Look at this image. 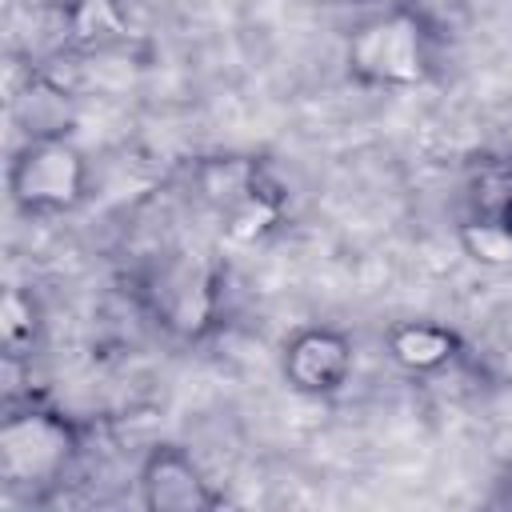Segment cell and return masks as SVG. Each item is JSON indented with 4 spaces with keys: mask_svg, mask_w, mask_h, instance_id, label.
<instances>
[{
    "mask_svg": "<svg viewBox=\"0 0 512 512\" xmlns=\"http://www.w3.org/2000/svg\"><path fill=\"white\" fill-rule=\"evenodd\" d=\"M72 456V432L48 412H24L0 428V472L12 484H48Z\"/></svg>",
    "mask_w": 512,
    "mask_h": 512,
    "instance_id": "cell-1",
    "label": "cell"
},
{
    "mask_svg": "<svg viewBox=\"0 0 512 512\" xmlns=\"http://www.w3.org/2000/svg\"><path fill=\"white\" fill-rule=\"evenodd\" d=\"M80 188H84L80 152L60 136L32 140L12 168V192L24 208H68L80 200Z\"/></svg>",
    "mask_w": 512,
    "mask_h": 512,
    "instance_id": "cell-2",
    "label": "cell"
},
{
    "mask_svg": "<svg viewBox=\"0 0 512 512\" xmlns=\"http://www.w3.org/2000/svg\"><path fill=\"white\" fill-rule=\"evenodd\" d=\"M352 64L368 80L388 84H412L424 76V48H420V24L404 12L384 16L368 28H360L352 44Z\"/></svg>",
    "mask_w": 512,
    "mask_h": 512,
    "instance_id": "cell-3",
    "label": "cell"
},
{
    "mask_svg": "<svg viewBox=\"0 0 512 512\" xmlns=\"http://www.w3.org/2000/svg\"><path fill=\"white\" fill-rule=\"evenodd\" d=\"M144 504L152 512H204L216 504V492L200 480L188 456L164 448L144 468Z\"/></svg>",
    "mask_w": 512,
    "mask_h": 512,
    "instance_id": "cell-4",
    "label": "cell"
},
{
    "mask_svg": "<svg viewBox=\"0 0 512 512\" xmlns=\"http://www.w3.org/2000/svg\"><path fill=\"white\" fill-rule=\"evenodd\" d=\"M352 352L340 336L332 332H308L288 348V376L296 380V388L304 392H328L340 388L348 376Z\"/></svg>",
    "mask_w": 512,
    "mask_h": 512,
    "instance_id": "cell-5",
    "label": "cell"
},
{
    "mask_svg": "<svg viewBox=\"0 0 512 512\" xmlns=\"http://www.w3.org/2000/svg\"><path fill=\"white\" fill-rule=\"evenodd\" d=\"M392 352L408 368H436L452 356V336H444L440 328H428V324H408L392 336Z\"/></svg>",
    "mask_w": 512,
    "mask_h": 512,
    "instance_id": "cell-6",
    "label": "cell"
},
{
    "mask_svg": "<svg viewBox=\"0 0 512 512\" xmlns=\"http://www.w3.org/2000/svg\"><path fill=\"white\" fill-rule=\"evenodd\" d=\"M464 244L476 260L484 264H508L512 260V228L496 224V220H484V224H468L464 228Z\"/></svg>",
    "mask_w": 512,
    "mask_h": 512,
    "instance_id": "cell-7",
    "label": "cell"
},
{
    "mask_svg": "<svg viewBox=\"0 0 512 512\" xmlns=\"http://www.w3.org/2000/svg\"><path fill=\"white\" fill-rule=\"evenodd\" d=\"M96 28H120V20H116V8H112V0H84L80 8H76V36H100Z\"/></svg>",
    "mask_w": 512,
    "mask_h": 512,
    "instance_id": "cell-8",
    "label": "cell"
}]
</instances>
